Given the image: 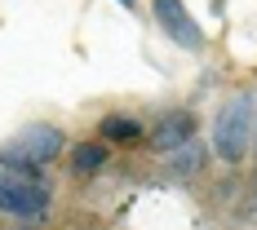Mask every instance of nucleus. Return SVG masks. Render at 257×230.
Returning <instances> with one entry per match:
<instances>
[{"mask_svg": "<svg viewBox=\"0 0 257 230\" xmlns=\"http://www.w3.org/2000/svg\"><path fill=\"white\" fill-rule=\"evenodd\" d=\"M62 133L53 124H27L18 128L5 146H0V168H9V173H23V177L40 181V173H45V164L49 159H58L62 155Z\"/></svg>", "mask_w": 257, "mask_h": 230, "instance_id": "obj_1", "label": "nucleus"}, {"mask_svg": "<svg viewBox=\"0 0 257 230\" xmlns=\"http://www.w3.org/2000/svg\"><path fill=\"white\" fill-rule=\"evenodd\" d=\"M248 146H253V98L235 93L213 120V151L222 155V164H244Z\"/></svg>", "mask_w": 257, "mask_h": 230, "instance_id": "obj_2", "label": "nucleus"}, {"mask_svg": "<svg viewBox=\"0 0 257 230\" xmlns=\"http://www.w3.org/2000/svg\"><path fill=\"white\" fill-rule=\"evenodd\" d=\"M49 190H45V181H31L23 173H9V168H0V212H9V217H23V221H40L45 212H49Z\"/></svg>", "mask_w": 257, "mask_h": 230, "instance_id": "obj_3", "label": "nucleus"}, {"mask_svg": "<svg viewBox=\"0 0 257 230\" xmlns=\"http://www.w3.org/2000/svg\"><path fill=\"white\" fill-rule=\"evenodd\" d=\"M151 18L178 49H204V31H200V23L191 18V9L182 0H151Z\"/></svg>", "mask_w": 257, "mask_h": 230, "instance_id": "obj_4", "label": "nucleus"}, {"mask_svg": "<svg viewBox=\"0 0 257 230\" xmlns=\"http://www.w3.org/2000/svg\"><path fill=\"white\" fill-rule=\"evenodd\" d=\"M191 137H195V115H191V111H173V115H164V120L151 128V146L155 151H173V146L191 142Z\"/></svg>", "mask_w": 257, "mask_h": 230, "instance_id": "obj_5", "label": "nucleus"}, {"mask_svg": "<svg viewBox=\"0 0 257 230\" xmlns=\"http://www.w3.org/2000/svg\"><path fill=\"white\" fill-rule=\"evenodd\" d=\"M200 168H204V146H200V142H195V137H191V142H182V146H173V151H169V173H173V177H195V173H200Z\"/></svg>", "mask_w": 257, "mask_h": 230, "instance_id": "obj_6", "label": "nucleus"}, {"mask_svg": "<svg viewBox=\"0 0 257 230\" xmlns=\"http://www.w3.org/2000/svg\"><path fill=\"white\" fill-rule=\"evenodd\" d=\"M102 137L106 142H142L147 133H142V124L138 120H128V115H102Z\"/></svg>", "mask_w": 257, "mask_h": 230, "instance_id": "obj_7", "label": "nucleus"}, {"mask_svg": "<svg viewBox=\"0 0 257 230\" xmlns=\"http://www.w3.org/2000/svg\"><path fill=\"white\" fill-rule=\"evenodd\" d=\"M106 164V146L102 142H84V146H76V155H71V173H84V177H89V173H98V168H102Z\"/></svg>", "mask_w": 257, "mask_h": 230, "instance_id": "obj_8", "label": "nucleus"}, {"mask_svg": "<svg viewBox=\"0 0 257 230\" xmlns=\"http://www.w3.org/2000/svg\"><path fill=\"white\" fill-rule=\"evenodd\" d=\"M120 5H124V9H133V5H138V0H120Z\"/></svg>", "mask_w": 257, "mask_h": 230, "instance_id": "obj_9", "label": "nucleus"}]
</instances>
